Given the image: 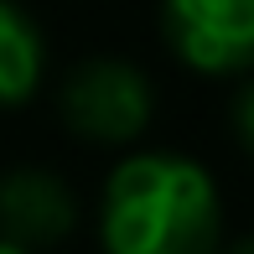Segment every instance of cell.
Here are the masks:
<instances>
[{"instance_id":"cell-1","label":"cell","mask_w":254,"mask_h":254,"mask_svg":"<svg viewBox=\"0 0 254 254\" xmlns=\"http://www.w3.org/2000/svg\"><path fill=\"white\" fill-rule=\"evenodd\" d=\"M104 254H218V182L192 156L145 151L109 171L99 202Z\"/></svg>"},{"instance_id":"cell-2","label":"cell","mask_w":254,"mask_h":254,"mask_svg":"<svg viewBox=\"0 0 254 254\" xmlns=\"http://www.w3.org/2000/svg\"><path fill=\"white\" fill-rule=\"evenodd\" d=\"M151 109H156L151 78L135 63H120V57L78 63L63 78V120L83 140L125 145L151 125Z\"/></svg>"},{"instance_id":"cell-3","label":"cell","mask_w":254,"mask_h":254,"mask_svg":"<svg viewBox=\"0 0 254 254\" xmlns=\"http://www.w3.org/2000/svg\"><path fill=\"white\" fill-rule=\"evenodd\" d=\"M161 31L192 73L254 67V0H161Z\"/></svg>"},{"instance_id":"cell-4","label":"cell","mask_w":254,"mask_h":254,"mask_svg":"<svg viewBox=\"0 0 254 254\" xmlns=\"http://www.w3.org/2000/svg\"><path fill=\"white\" fill-rule=\"evenodd\" d=\"M78 223V197L67 192L63 177L37 166H21L0 177V239L21 249L63 244Z\"/></svg>"},{"instance_id":"cell-5","label":"cell","mask_w":254,"mask_h":254,"mask_svg":"<svg viewBox=\"0 0 254 254\" xmlns=\"http://www.w3.org/2000/svg\"><path fill=\"white\" fill-rule=\"evenodd\" d=\"M37 83H42V37L21 5L0 0V109L26 104Z\"/></svg>"},{"instance_id":"cell-6","label":"cell","mask_w":254,"mask_h":254,"mask_svg":"<svg viewBox=\"0 0 254 254\" xmlns=\"http://www.w3.org/2000/svg\"><path fill=\"white\" fill-rule=\"evenodd\" d=\"M234 130H239V140H244V151L254 156V83H244V94L234 104Z\"/></svg>"},{"instance_id":"cell-7","label":"cell","mask_w":254,"mask_h":254,"mask_svg":"<svg viewBox=\"0 0 254 254\" xmlns=\"http://www.w3.org/2000/svg\"><path fill=\"white\" fill-rule=\"evenodd\" d=\"M218 254H254V234L239 239V244H228V249H218Z\"/></svg>"},{"instance_id":"cell-8","label":"cell","mask_w":254,"mask_h":254,"mask_svg":"<svg viewBox=\"0 0 254 254\" xmlns=\"http://www.w3.org/2000/svg\"><path fill=\"white\" fill-rule=\"evenodd\" d=\"M0 254H31V249H21V244H5V239H0Z\"/></svg>"}]
</instances>
